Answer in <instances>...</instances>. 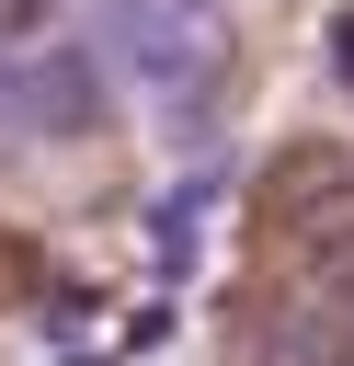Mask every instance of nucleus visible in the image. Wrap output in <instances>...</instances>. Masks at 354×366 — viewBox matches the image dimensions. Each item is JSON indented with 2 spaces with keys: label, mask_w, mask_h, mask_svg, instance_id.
Returning <instances> with one entry per match:
<instances>
[{
  "label": "nucleus",
  "mask_w": 354,
  "mask_h": 366,
  "mask_svg": "<svg viewBox=\"0 0 354 366\" xmlns=\"http://www.w3.org/2000/svg\"><path fill=\"white\" fill-rule=\"evenodd\" d=\"M263 217L297 263L320 252H354V149H285L274 183H263Z\"/></svg>",
  "instance_id": "1"
},
{
  "label": "nucleus",
  "mask_w": 354,
  "mask_h": 366,
  "mask_svg": "<svg viewBox=\"0 0 354 366\" xmlns=\"http://www.w3.org/2000/svg\"><path fill=\"white\" fill-rule=\"evenodd\" d=\"M217 34H228V0H137L126 11V46H137L148 92H194L217 69Z\"/></svg>",
  "instance_id": "2"
}]
</instances>
